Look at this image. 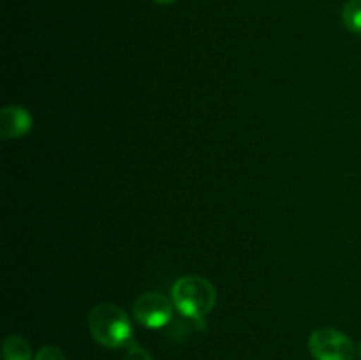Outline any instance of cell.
I'll list each match as a JSON object with an SVG mask.
<instances>
[{
  "label": "cell",
  "mask_w": 361,
  "mask_h": 360,
  "mask_svg": "<svg viewBox=\"0 0 361 360\" xmlns=\"http://www.w3.org/2000/svg\"><path fill=\"white\" fill-rule=\"evenodd\" d=\"M154 2H157V4H173L175 0H154Z\"/></svg>",
  "instance_id": "30bf717a"
},
{
  "label": "cell",
  "mask_w": 361,
  "mask_h": 360,
  "mask_svg": "<svg viewBox=\"0 0 361 360\" xmlns=\"http://www.w3.org/2000/svg\"><path fill=\"white\" fill-rule=\"evenodd\" d=\"M309 349L316 360H353L356 355L351 339L335 328H317L309 337Z\"/></svg>",
  "instance_id": "3957f363"
},
{
  "label": "cell",
  "mask_w": 361,
  "mask_h": 360,
  "mask_svg": "<svg viewBox=\"0 0 361 360\" xmlns=\"http://www.w3.org/2000/svg\"><path fill=\"white\" fill-rule=\"evenodd\" d=\"M32 129V115L23 106L11 104L0 112V136L2 140L21 138Z\"/></svg>",
  "instance_id": "5b68a950"
},
{
  "label": "cell",
  "mask_w": 361,
  "mask_h": 360,
  "mask_svg": "<svg viewBox=\"0 0 361 360\" xmlns=\"http://www.w3.org/2000/svg\"><path fill=\"white\" fill-rule=\"evenodd\" d=\"M360 353H361V346H360Z\"/></svg>",
  "instance_id": "8fae6325"
},
{
  "label": "cell",
  "mask_w": 361,
  "mask_h": 360,
  "mask_svg": "<svg viewBox=\"0 0 361 360\" xmlns=\"http://www.w3.org/2000/svg\"><path fill=\"white\" fill-rule=\"evenodd\" d=\"M123 360H154V359H152L150 352H148V349H145L143 346L133 344V346H129V349H127Z\"/></svg>",
  "instance_id": "9c48e42d"
},
{
  "label": "cell",
  "mask_w": 361,
  "mask_h": 360,
  "mask_svg": "<svg viewBox=\"0 0 361 360\" xmlns=\"http://www.w3.org/2000/svg\"><path fill=\"white\" fill-rule=\"evenodd\" d=\"M4 360H32V348L21 335H9L2 344Z\"/></svg>",
  "instance_id": "8992f818"
},
{
  "label": "cell",
  "mask_w": 361,
  "mask_h": 360,
  "mask_svg": "<svg viewBox=\"0 0 361 360\" xmlns=\"http://www.w3.org/2000/svg\"><path fill=\"white\" fill-rule=\"evenodd\" d=\"M342 21L345 28L355 34H361V0H349L342 9Z\"/></svg>",
  "instance_id": "52a82bcc"
},
{
  "label": "cell",
  "mask_w": 361,
  "mask_h": 360,
  "mask_svg": "<svg viewBox=\"0 0 361 360\" xmlns=\"http://www.w3.org/2000/svg\"><path fill=\"white\" fill-rule=\"evenodd\" d=\"M173 306H175L173 300H169L162 293L148 292L137 296L133 306V313L134 318L145 327L161 328L171 320Z\"/></svg>",
  "instance_id": "277c9868"
},
{
  "label": "cell",
  "mask_w": 361,
  "mask_h": 360,
  "mask_svg": "<svg viewBox=\"0 0 361 360\" xmlns=\"http://www.w3.org/2000/svg\"><path fill=\"white\" fill-rule=\"evenodd\" d=\"M88 328L99 344L122 348L133 339V323L122 307L115 304H97L88 314Z\"/></svg>",
  "instance_id": "6da1fadb"
},
{
  "label": "cell",
  "mask_w": 361,
  "mask_h": 360,
  "mask_svg": "<svg viewBox=\"0 0 361 360\" xmlns=\"http://www.w3.org/2000/svg\"><path fill=\"white\" fill-rule=\"evenodd\" d=\"M34 360H67V359L59 346L49 344V346H44V348L39 349Z\"/></svg>",
  "instance_id": "ba28073f"
},
{
  "label": "cell",
  "mask_w": 361,
  "mask_h": 360,
  "mask_svg": "<svg viewBox=\"0 0 361 360\" xmlns=\"http://www.w3.org/2000/svg\"><path fill=\"white\" fill-rule=\"evenodd\" d=\"M171 300L183 316L190 320H203L215 307L217 292L203 275H185L173 284Z\"/></svg>",
  "instance_id": "7a4b0ae2"
}]
</instances>
